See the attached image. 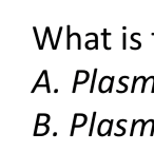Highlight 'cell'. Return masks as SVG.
Here are the masks:
<instances>
[{"mask_svg": "<svg viewBox=\"0 0 154 152\" xmlns=\"http://www.w3.org/2000/svg\"><path fill=\"white\" fill-rule=\"evenodd\" d=\"M113 82H114V77L113 76H103V78L99 82V91L100 93H106L108 91L111 92L112 91V87H113Z\"/></svg>", "mask_w": 154, "mask_h": 152, "instance_id": "cell-1", "label": "cell"}, {"mask_svg": "<svg viewBox=\"0 0 154 152\" xmlns=\"http://www.w3.org/2000/svg\"><path fill=\"white\" fill-rule=\"evenodd\" d=\"M87 122H88V117H87V115L82 114V113L75 114L74 120H73V128H72V131H71V135L74 134V129L75 128H82V127H84L85 125L87 124Z\"/></svg>", "mask_w": 154, "mask_h": 152, "instance_id": "cell-2", "label": "cell"}, {"mask_svg": "<svg viewBox=\"0 0 154 152\" xmlns=\"http://www.w3.org/2000/svg\"><path fill=\"white\" fill-rule=\"evenodd\" d=\"M89 73L87 71L84 70H79L76 72V77H75V82H74V88H73V93H75L76 91V87L77 85H80V84H85L89 80Z\"/></svg>", "mask_w": 154, "mask_h": 152, "instance_id": "cell-3", "label": "cell"}, {"mask_svg": "<svg viewBox=\"0 0 154 152\" xmlns=\"http://www.w3.org/2000/svg\"><path fill=\"white\" fill-rule=\"evenodd\" d=\"M112 119H103L99 123L98 126V134L100 136H105V135L109 134L110 131L112 130Z\"/></svg>", "mask_w": 154, "mask_h": 152, "instance_id": "cell-4", "label": "cell"}, {"mask_svg": "<svg viewBox=\"0 0 154 152\" xmlns=\"http://www.w3.org/2000/svg\"><path fill=\"white\" fill-rule=\"evenodd\" d=\"M38 87H47L48 89V92H50V86H49V78H48V73L47 71H43L42 73H41L40 77H39L38 82H37V84L35 85L34 89L32 90V93H34V91L36 90Z\"/></svg>", "mask_w": 154, "mask_h": 152, "instance_id": "cell-5", "label": "cell"}, {"mask_svg": "<svg viewBox=\"0 0 154 152\" xmlns=\"http://www.w3.org/2000/svg\"><path fill=\"white\" fill-rule=\"evenodd\" d=\"M48 132H49V127H48L47 125H37L36 124L34 135H36V136H42V135L47 134Z\"/></svg>", "mask_w": 154, "mask_h": 152, "instance_id": "cell-6", "label": "cell"}, {"mask_svg": "<svg viewBox=\"0 0 154 152\" xmlns=\"http://www.w3.org/2000/svg\"><path fill=\"white\" fill-rule=\"evenodd\" d=\"M93 36H94V39L93 40H89L86 42V48L88 50H97L98 49V38H97V35L95 34V33H93Z\"/></svg>", "mask_w": 154, "mask_h": 152, "instance_id": "cell-7", "label": "cell"}, {"mask_svg": "<svg viewBox=\"0 0 154 152\" xmlns=\"http://www.w3.org/2000/svg\"><path fill=\"white\" fill-rule=\"evenodd\" d=\"M50 122V116L48 114H38L37 115V119H36V124L37 125H47V123Z\"/></svg>", "mask_w": 154, "mask_h": 152, "instance_id": "cell-8", "label": "cell"}, {"mask_svg": "<svg viewBox=\"0 0 154 152\" xmlns=\"http://www.w3.org/2000/svg\"><path fill=\"white\" fill-rule=\"evenodd\" d=\"M111 34H109V33H107V30H103V47H105V49H107V50H110V48L107 45V38H108V36H110Z\"/></svg>", "mask_w": 154, "mask_h": 152, "instance_id": "cell-9", "label": "cell"}, {"mask_svg": "<svg viewBox=\"0 0 154 152\" xmlns=\"http://www.w3.org/2000/svg\"><path fill=\"white\" fill-rule=\"evenodd\" d=\"M96 73H97V69L94 70V74H93V80H92V85H91V93H93V89H94V84H95V79H96Z\"/></svg>", "mask_w": 154, "mask_h": 152, "instance_id": "cell-10", "label": "cell"}, {"mask_svg": "<svg viewBox=\"0 0 154 152\" xmlns=\"http://www.w3.org/2000/svg\"><path fill=\"white\" fill-rule=\"evenodd\" d=\"M124 77H125V76H122V77H120V78H119V80H118V82H119V84L122 85V87H124V88H125V92H126V91L128 90V86H127V85H125L124 82H122V79H124Z\"/></svg>", "mask_w": 154, "mask_h": 152, "instance_id": "cell-11", "label": "cell"}, {"mask_svg": "<svg viewBox=\"0 0 154 152\" xmlns=\"http://www.w3.org/2000/svg\"><path fill=\"white\" fill-rule=\"evenodd\" d=\"M95 116H96V113H93V118H92V125H91V129H90V135H92V131H93V126H94V122H95Z\"/></svg>", "mask_w": 154, "mask_h": 152, "instance_id": "cell-12", "label": "cell"}, {"mask_svg": "<svg viewBox=\"0 0 154 152\" xmlns=\"http://www.w3.org/2000/svg\"><path fill=\"white\" fill-rule=\"evenodd\" d=\"M127 37H126V34L124 33V35H122V41H124V45H122V49H127V45H126V42H127Z\"/></svg>", "mask_w": 154, "mask_h": 152, "instance_id": "cell-13", "label": "cell"}, {"mask_svg": "<svg viewBox=\"0 0 154 152\" xmlns=\"http://www.w3.org/2000/svg\"><path fill=\"white\" fill-rule=\"evenodd\" d=\"M153 36H154V34H153Z\"/></svg>", "mask_w": 154, "mask_h": 152, "instance_id": "cell-14", "label": "cell"}]
</instances>
